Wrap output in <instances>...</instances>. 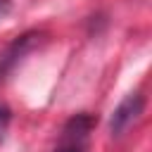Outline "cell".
<instances>
[{
	"instance_id": "5b68a950",
	"label": "cell",
	"mask_w": 152,
	"mask_h": 152,
	"mask_svg": "<svg viewBox=\"0 0 152 152\" xmlns=\"http://www.w3.org/2000/svg\"><path fill=\"white\" fill-rule=\"evenodd\" d=\"M7 7H10V0H0V14H2Z\"/></svg>"
},
{
	"instance_id": "277c9868",
	"label": "cell",
	"mask_w": 152,
	"mask_h": 152,
	"mask_svg": "<svg viewBox=\"0 0 152 152\" xmlns=\"http://www.w3.org/2000/svg\"><path fill=\"white\" fill-rule=\"evenodd\" d=\"M10 121H12V112H10L7 104L0 102V142H2L5 133H7V128H10Z\"/></svg>"
},
{
	"instance_id": "6da1fadb",
	"label": "cell",
	"mask_w": 152,
	"mask_h": 152,
	"mask_svg": "<svg viewBox=\"0 0 152 152\" xmlns=\"http://www.w3.org/2000/svg\"><path fill=\"white\" fill-rule=\"evenodd\" d=\"M95 128V116L88 112L74 114L59 133V140L52 152H88L90 145V133Z\"/></svg>"
},
{
	"instance_id": "3957f363",
	"label": "cell",
	"mask_w": 152,
	"mask_h": 152,
	"mask_svg": "<svg viewBox=\"0 0 152 152\" xmlns=\"http://www.w3.org/2000/svg\"><path fill=\"white\" fill-rule=\"evenodd\" d=\"M38 33H24V36H19L2 55H0V78H5L14 66H17V62L31 50V48H36V43H38Z\"/></svg>"
},
{
	"instance_id": "7a4b0ae2",
	"label": "cell",
	"mask_w": 152,
	"mask_h": 152,
	"mask_svg": "<svg viewBox=\"0 0 152 152\" xmlns=\"http://www.w3.org/2000/svg\"><path fill=\"white\" fill-rule=\"evenodd\" d=\"M142 109H145V97H142L140 93L126 95V97L119 102V107L112 112V119H109V131H112V135H114V138L124 135V133L140 119Z\"/></svg>"
}]
</instances>
